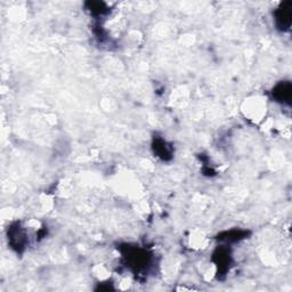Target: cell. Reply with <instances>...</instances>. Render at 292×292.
Here are the masks:
<instances>
[{
    "label": "cell",
    "instance_id": "cell-1",
    "mask_svg": "<svg viewBox=\"0 0 292 292\" xmlns=\"http://www.w3.org/2000/svg\"><path fill=\"white\" fill-rule=\"evenodd\" d=\"M275 21L279 29L285 30L290 27L291 24V10L290 8H285V4H282L281 7L278 8L275 13Z\"/></svg>",
    "mask_w": 292,
    "mask_h": 292
}]
</instances>
